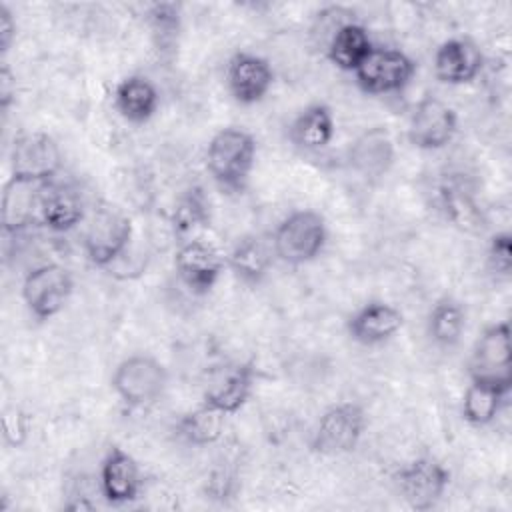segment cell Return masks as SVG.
<instances>
[{"label":"cell","instance_id":"19","mask_svg":"<svg viewBox=\"0 0 512 512\" xmlns=\"http://www.w3.org/2000/svg\"><path fill=\"white\" fill-rule=\"evenodd\" d=\"M142 488L138 462L120 446H110L100 464V492L106 502L122 506L134 502Z\"/></svg>","mask_w":512,"mask_h":512},{"label":"cell","instance_id":"12","mask_svg":"<svg viewBox=\"0 0 512 512\" xmlns=\"http://www.w3.org/2000/svg\"><path fill=\"white\" fill-rule=\"evenodd\" d=\"M226 258L216 246L200 238L184 240L174 254V270L186 290L194 296H206L218 284Z\"/></svg>","mask_w":512,"mask_h":512},{"label":"cell","instance_id":"16","mask_svg":"<svg viewBox=\"0 0 512 512\" xmlns=\"http://www.w3.org/2000/svg\"><path fill=\"white\" fill-rule=\"evenodd\" d=\"M404 326V314L390 302L370 300L346 320L348 336L362 346H380L392 340Z\"/></svg>","mask_w":512,"mask_h":512},{"label":"cell","instance_id":"2","mask_svg":"<svg viewBox=\"0 0 512 512\" xmlns=\"http://www.w3.org/2000/svg\"><path fill=\"white\" fill-rule=\"evenodd\" d=\"M328 242L326 220L320 212L302 208L280 220L272 232L274 256L288 266H302L316 260Z\"/></svg>","mask_w":512,"mask_h":512},{"label":"cell","instance_id":"24","mask_svg":"<svg viewBox=\"0 0 512 512\" xmlns=\"http://www.w3.org/2000/svg\"><path fill=\"white\" fill-rule=\"evenodd\" d=\"M374 50V42L364 24L356 20L342 22L326 40L328 60L342 72H356Z\"/></svg>","mask_w":512,"mask_h":512},{"label":"cell","instance_id":"10","mask_svg":"<svg viewBox=\"0 0 512 512\" xmlns=\"http://www.w3.org/2000/svg\"><path fill=\"white\" fill-rule=\"evenodd\" d=\"M404 502L418 512L432 510L450 486V470L432 456H418L394 474Z\"/></svg>","mask_w":512,"mask_h":512},{"label":"cell","instance_id":"18","mask_svg":"<svg viewBox=\"0 0 512 512\" xmlns=\"http://www.w3.org/2000/svg\"><path fill=\"white\" fill-rule=\"evenodd\" d=\"M438 206L454 228L476 234L486 228V216L466 178L450 174L438 184Z\"/></svg>","mask_w":512,"mask_h":512},{"label":"cell","instance_id":"13","mask_svg":"<svg viewBox=\"0 0 512 512\" xmlns=\"http://www.w3.org/2000/svg\"><path fill=\"white\" fill-rule=\"evenodd\" d=\"M224 82L234 102L252 106L262 102L274 84V70L266 58L254 52H236L226 64Z\"/></svg>","mask_w":512,"mask_h":512},{"label":"cell","instance_id":"3","mask_svg":"<svg viewBox=\"0 0 512 512\" xmlns=\"http://www.w3.org/2000/svg\"><path fill=\"white\" fill-rule=\"evenodd\" d=\"M110 386L126 406L148 408L164 396L168 370L150 354H132L114 368Z\"/></svg>","mask_w":512,"mask_h":512},{"label":"cell","instance_id":"26","mask_svg":"<svg viewBox=\"0 0 512 512\" xmlns=\"http://www.w3.org/2000/svg\"><path fill=\"white\" fill-rule=\"evenodd\" d=\"M212 206L206 190L200 184L184 188L172 208L170 226L178 240H190V234L210 226Z\"/></svg>","mask_w":512,"mask_h":512},{"label":"cell","instance_id":"1","mask_svg":"<svg viewBox=\"0 0 512 512\" xmlns=\"http://www.w3.org/2000/svg\"><path fill=\"white\" fill-rule=\"evenodd\" d=\"M256 154L258 144L248 130L226 126L206 146V170L220 190L240 194L256 166Z\"/></svg>","mask_w":512,"mask_h":512},{"label":"cell","instance_id":"27","mask_svg":"<svg viewBox=\"0 0 512 512\" xmlns=\"http://www.w3.org/2000/svg\"><path fill=\"white\" fill-rule=\"evenodd\" d=\"M466 330V310L454 296H442L434 302L426 318V332L434 346L454 348Z\"/></svg>","mask_w":512,"mask_h":512},{"label":"cell","instance_id":"15","mask_svg":"<svg viewBox=\"0 0 512 512\" xmlns=\"http://www.w3.org/2000/svg\"><path fill=\"white\" fill-rule=\"evenodd\" d=\"M434 76L442 84L462 86L474 82L484 68V54L480 46L468 36H454L444 40L434 52Z\"/></svg>","mask_w":512,"mask_h":512},{"label":"cell","instance_id":"30","mask_svg":"<svg viewBox=\"0 0 512 512\" xmlns=\"http://www.w3.org/2000/svg\"><path fill=\"white\" fill-rule=\"evenodd\" d=\"M148 26L152 30V36L158 44V48L172 46L180 34V4L174 2H156L146 12Z\"/></svg>","mask_w":512,"mask_h":512},{"label":"cell","instance_id":"23","mask_svg":"<svg viewBox=\"0 0 512 512\" xmlns=\"http://www.w3.org/2000/svg\"><path fill=\"white\" fill-rule=\"evenodd\" d=\"M160 106L156 84L140 74L126 76L114 90V108L130 124H146Z\"/></svg>","mask_w":512,"mask_h":512},{"label":"cell","instance_id":"29","mask_svg":"<svg viewBox=\"0 0 512 512\" xmlns=\"http://www.w3.org/2000/svg\"><path fill=\"white\" fill-rule=\"evenodd\" d=\"M508 394L510 390H504L492 382L470 378V384L462 396V418L470 426L492 424L500 414Z\"/></svg>","mask_w":512,"mask_h":512},{"label":"cell","instance_id":"22","mask_svg":"<svg viewBox=\"0 0 512 512\" xmlns=\"http://www.w3.org/2000/svg\"><path fill=\"white\" fill-rule=\"evenodd\" d=\"M44 186L46 184H32V182L16 180L10 176V180L4 184L2 204H0L4 232L18 234L36 220L40 194Z\"/></svg>","mask_w":512,"mask_h":512},{"label":"cell","instance_id":"14","mask_svg":"<svg viewBox=\"0 0 512 512\" xmlns=\"http://www.w3.org/2000/svg\"><path fill=\"white\" fill-rule=\"evenodd\" d=\"M256 386V368L252 362H232L212 374L202 394V402L224 414H236L252 396Z\"/></svg>","mask_w":512,"mask_h":512},{"label":"cell","instance_id":"8","mask_svg":"<svg viewBox=\"0 0 512 512\" xmlns=\"http://www.w3.org/2000/svg\"><path fill=\"white\" fill-rule=\"evenodd\" d=\"M74 292V278L60 264H42L32 268L22 280V300L28 312L44 322L64 310Z\"/></svg>","mask_w":512,"mask_h":512},{"label":"cell","instance_id":"28","mask_svg":"<svg viewBox=\"0 0 512 512\" xmlns=\"http://www.w3.org/2000/svg\"><path fill=\"white\" fill-rule=\"evenodd\" d=\"M226 418L228 414L202 402L200 406L178 418L174 432L180 440H184L190 446H212L222 438Z\"/></svg>","mask_w":512,"mask_h":512},{"label":"cell","instance_id":"5","mask_svg":"<svg viewBox=\"0 0 512 512\" xmlns=\"http://www.w3.org/2000/svg\"><path fill=\"white\" fill-rule=\"evenodd\" d=\"M130 240V218L110 204H100L92 210L88 218L82 236V248L92 266L108 268L126 254Z\"/></svg>","mask_w":512,"mask_h":512},{"label":"cell","instance_id":"11","mask_svg":"<svg viewBox=\"0 0 512 512\" xmlns=\"http://www.w3.org/2000/svg\"><path fill=\"white\" fill-rule=\"evenodd\" d=\"M458 132V116L452 106L434 94L422 96L408 118L406 136L418 150H442Z\"/></svg>","mask_w":512,"mask_h":512},{"label":"cell","instance_id":"20","mask_svg":"<svg viewBox=\"0 0 512 512\" xmlns=\"http://www.w3.org/2000/svg\"><path fill=\"white\" fill-rule=\"evenodd\" d=\"M224 258L226 266L242 284L258 286L268 276L276 256L270 240H264L260 234H242Z\"/></svg>","mask_w":512,"mask_h":512},{"label":"cell","instance_id":"4","mask_svg":"<svg viewBox=\"0 0 512 512\" xmlns=\"http://www.w3.org/2000/svg\"><path fill=\"white\" fill-rule=\"evenodd\" d=\"M366 426L368 416L358 402H336L320 414L312 430L310 448L320 456L348 454L360 444Z\"/></svg>","mask_w":512,"mask_h":512},{"label":"cell","instance_id":"9","mask_svg":"<svg viewBox=\"0 0 512 512\" xmlns=\"http://www.w3.org/2000/svg\"><path fill=\"white\" fill-rule=\"evenodd\" d=\"M416 74V62L398 48H376L354 72L356 86L370 96L402 92Z\"/></svg>","mask_w":512,"mask_h":512},{"label":"cell","instance_id":"32","mask_svg":"<svg viewBox=\"0 0 512 512\" xmlns=\"http://www.w3.org/2000/svg\"><path fill=\"white\" fill-rule=\"evenodd\" d=\"M2 434L6 444L10 446H20L24 444V440L28 438V430H30V416L20 410V408H10L4 412L2 416Z\"/></svg>","mask_w":512,"mask_h":512},{"label":"cell","instance_id":"6","mask_svg":"<svg viewBox=\"0 0 512 512\" xmlns=\"http://www.w3.org/2000/svg\"><path fill=\"white\" fill-rule=\"evenodd\" d=\"M468 374L474 380H486L512 390V334L508 320L486 326L476 338L468 360Z\"/></svg>","mask_w":512,"mask_h":512},{"label":"cell","instance_id":"17","mask_svg":"<svg viewBox=\"0 0 512 512\" xmlns=\"http://www.w3.org/2000/svg\"><path fill=\"white\" fill-rule=\"evenodd\" d=\"M346 158L350 168L362 178H382L390 172L396 158L394 140L384 126L366 128L350 142Z\"/></svg>","mask_w":512,"mask_h":512},{"label":"cell","instance_id":"21","mask_svg":"<svg viewBox=\"0 0 512 512\" xmlns=\"http://www.w3.org/2000/svg\"><path fill=\"white\" fill-rule=\"evenodd\" d=\"M336 134L334 112L324 102H312L302 108L288 126L290 142L304 152L326 148Z\"/></svg>","mask_w":512,"mask_h":512},{"label":"cell","instance_id":"25","mask_svg":"<svg viewBox=\"0 0 512 512\" xmlns=\"http://www.w3.org/2000/svg\"><path fill=\"white\" fill-rule=\"evenodd\" d=\"M84 202L80 192L70 186L46 184L40 194L38 220L52 232L74 230L84 220Z\"/></svg>","mask_w":512,"mask_h":512},{"label":"cell","instance_id":"33","mask_svg":"<svg viewBox=\"0 0 512 512\" xmlns=\"http://www.w3.org/2000/svg\"><path fill=\"white\" fill-rule=\"evenodd\" d=\"M16 38V20L6 4H0V52L6 54Z\"/></svg>","mask_w":512,"mask_h":512},{"label":"cell","instance_id":"31","mask_svg":"<svg viewBox=\"0 0 512 512\" xmlns=\"http://www.w3.org/2000/svg\"><path fill=\"white\" fill-rule=\"evenodd\" d=\"M486 262L488 268L496 276H510L512 270V234L510 232H496L488 240L486 248Z\"/></svg>","mask_w":512,"mask_h":512},{"label":"cell","instance_id":"7","mask_svg":"<svg viewBox=\"0 0 512 512\" xmlns=\"http://www.w3.org/2000/svg\"><path fill=\"white\" fill-rule=\"evenodd\" d=\"M62 168V150L58 142L46 132H22L14 138L10 148L12 178L48 184Z\"/></svg>","mask_w":512,"mask_h":512}]
</instances>
